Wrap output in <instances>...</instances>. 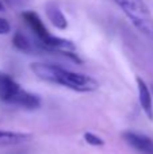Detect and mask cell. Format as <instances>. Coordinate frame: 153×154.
<instances>
[{"instance_id":"obj_1","label":"cell","mask_w":153,"mask_h":154,"mask_svg":"<svg viewBox=\"0 0 153 154\" xmlns=\"http://www.w3.org/2000/svg\"><path fill=\"white\" fill-rule=\"evenodd\" d=\"M30 69L38 79L43 81L62 85L76 92H92L99 87L94 77L72 72L58 65L49 64V62H33L30 64Z\"/></svg>"},{"instance_id":"obj_2","label":"cell","mask_w":153,"mask_h":154,"mask_svg":"<svg viewBox=\"0 0 153 154\" xmlns=\"http://www.w3.org/2000/svg\"><path fill=\"white\" fill-rule=\"evenodd\" d=\"M22 18L29 26V29L34 32V35L38 39V43H39V46L42 49H45L48 51H57V53H61L64 56L72 58L73 61L81 62L79 56L75 53V45L70 41L50 34L37 12H34V11H23Z\"/></svg>"},{"instance_id":"obj_3","label":"cell","mask_w":153,"mask_h":154,"mask_svg":"<svg viewBox=\"0 0 153 154\" xmlns=\"http://www.w3.org/2000/svg\"><path fill=\"white\" fill-rule=\"evenodd\" d=\"M130 23L148 39L153 41V15L145 0H114Z\"/></svg>"},{"instance_id":"obj_4","label":"cell","mask_w":153,"mask_h":154,"mask_svg":"<svg viewBox=\"0 0 153 154\" xmlns=\"http://www.w3.org/2000/svg\"><path fill=\"white\" fill-rule=\"evenodd\" d=\"M0 100L4 103L16 104L27 109H35L41 104V99L37 95L23 89L10 75L2 72H0Z\"/></svg>"},{"instance_id":"obj_5","label":"cell","mask_w":153,"mask_h":154,"mask_svg":"<svg viewBox=\"0 0 153 154\" xmlns=\"http://www.w3.org/2000/svg\"><path fill=\"white\" fill-rule=\"evenodd\" d=\"M123 139L127 142V145L136 149L141 154H153V139L148 135L137 131H126L122 134Z\"/></svg>"},{"instance_id":"obj_6","label":"cell","mask_w":153,"mask_h":154,"mask_svg":"<svg viewBox=\"0 0 153 154\" xmlns=\"http://www.w3.org/2000/svg\"><path fill=\"white\" fill-rule=\"evenodd\" d=\"M137 88H138V99L142 111L148 116V119L153 120V101H152V93L149 91L146 82L141 77H137Z\"/></svg>"},{"instance_id":"obj_7","label":"cell","mask_w":153,"mask_h":154,"mask_svg":"<svg viewBox=\"0 0 153 154\" xmlns=\"http://www.w3.org/2000/svg\"><path fill=\"white\" fill-rule=\"evenodd\" d=\"M46 16L50 20V23L53 24L56 29L58 30H65L68 27V20L65 18V15L62 14V11L57 7L54 3H48L45 7Z\"/></svg>"},{"instance_id":"obj_8","label":"cell","mask_w":153,"mask_h":154,"mask_svg":"<svg viewBox=\"0 0 153 154\" xmlns=\"http://www.w3.org/2000/svg\"><path fill=\"white\" fill-rule=\"evenodd\" d=\"M30 139V135L26 133H15V131H5L0 130V145H18Z\"/></svg>"},{"instance_id":"obj_9","label":"cell","mask_w":153,"mask_h":154,"mask_svg":"<svg viewBox=\"0 0 153 154\" xmlns=\"http://www.w3.org/2000/svg\"><path fill=\"white\" fill-rule=\"evenodd\" d=\"M12 45L15 46L18 50L23 51V53H30V51H33V45L31 42L29 41V38L26 37V35H23L20 31H16L15 34H14V38H12Z\"/></svg>"},{"instance_id":"obj_10","label":"cell","mask_w":153,"mask_h":154,"mask_svg":"<svg viewBox=\"0 0 153 154\" xmlns=\"http://www.w3.org/2000/svg\"><path fill=\"white\" fill-rule=\"evenodd\" d=\"M83 138H84V141L88 145H91V146H103V145H105V141H103L100 137H98L96 134H94V133H89V131L84 133Z\"/></svg>"},{"instance_id":"obj_11","label":"cell","mask_w":153,"mask_h":154,"mask_svg":"<svg viewBox=\"0 0 153 154\" xmlns=\"http://www.w3.org/2000/svg\"><path fill=\"white\" fill-rule=\"evenodd\" d=\"M11 31V24L7 19L0 18V35H5Z\"/></svg>"},{"instance_id":"obj_12","label":"cell","mask_w":153,"mask_h":154,"mask_svg":"<svg viewBox=\"0 0 153 154\" xmlns=\"http://www.w3.org/2000/svg\"><path fill=\"white\" fill-rule=\"evenodd\" d=\"M4 2L7 3L8 5H11V7H16V5L23 4L24 0H4Z\"/></svg>"},{"instance_id":"obj_13","label":"cell","mask_w":153,"mask_h":154,"mask_svg":"<svg viewBox=\"0 0 153 154\" xmlns=\"http://www.w3.org/2000/svg\"><path fill=\"white\" fill-rule=\"evenodd\" d=\"M0 11H4V3L0 0Z\"/></svg>"}]
</instances>
